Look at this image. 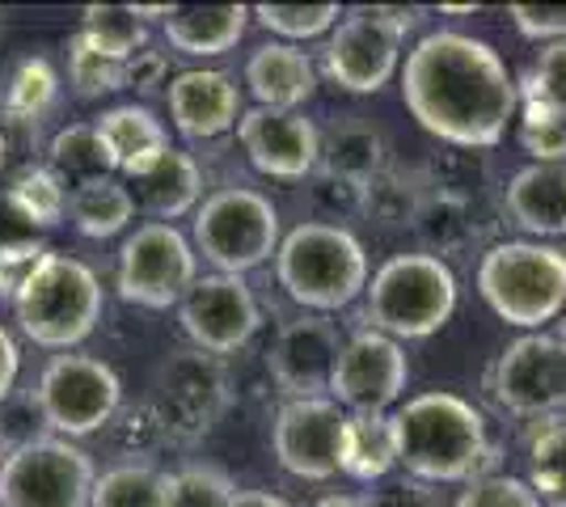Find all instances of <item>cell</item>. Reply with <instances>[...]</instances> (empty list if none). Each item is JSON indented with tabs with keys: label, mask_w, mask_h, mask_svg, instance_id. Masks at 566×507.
<instances>
[{
	"label": "cell",
	"mask_w": 566,
	"mask_h": 507,
	"mask_svg": "<svg viewBox=\"0 0 566 507\" xmlns=\"http://www.w3.org/2000/svg\"><path fill=\"white\" fill-rule=\"evenodd\" d=\"M401 102L444 145L495 148L516 119L520 85L491 43L461 30H431L406 55Z\"/></svg>",
	"instance_id": "cell-1"
},
{
	"label": "cell",
	"mask_w": 566,
	"mask_h": 507,
	"mask_svg": "<svg viewBox=\"0 0 566 507\" xmlns=\"http://www.w3.org/2000/svg\"><path fill=\"white\" fill-rule=\"evenodd\" d=\"M394 435H398V465L419 483H473L491 465L486 419L473 402L444 389L410 398L394 414Z\"/></svg>",
	"instance_id": "cell-2"
},
{
	"label": "cell",
	"mask_w": 566,
	"mask_h": 507,
	"mask_svg": "<svg viewBox=\"0 0 566 507\" xmlns=\"http://www.w3.org/2000/svg\"><path fill=\"white\" fill-rule=\"evenodd\" d=\"M280 288L308 314H338L368 288V254L352 229L305 220L275 250Z\"/></svg>",
	"instance_id": "cell-3"
},
{
	"label": "cell",
	"mask_w": 566,
	"mask_h": 507,
	"mask_svg": "<svg viewBox=\"0 0 566 507\" xmlns=\"http://www.w3.org/2000/svg\"><path fill=\"white\" fill-rule=\"evenodd\" d=\"M478 292L516 330H542L566 309V250L545 242H499L478 263Z\"/></svg>",
	"instance_id": "cell-4"
},
{
	"label": "cell",
	"mask_w": 566,
	"mask_h": 507,
	"mask_svg": "<svg viewBox=\"0 0 566 507\" xmlns=\"http://www.w3.org/2000/svg\"><path fill=\"white\" fill-rule=\"evenodd\" d=\"M368 305L364 321H373V330L389 338H431L452 314H457V275L440 254H394L368 279Z\"/></svg>",
	"instance_id": "cell-5"
},
{
	"label": "cell",
	"mask_w": 566,
	"mask_h": 507,
	"mask_svg": "<svg viewBox=\"0 0 566 507\" xmlns=\"http://www.w3.org/2000/svg\"><path fill=\"white\" fill-rule=\"evenodd\" d=\"M102 284L90 266L69 254H55L39 263L13 300L18 326L30 342L48 351H72L97 330L102 321Z\"/></svg>",
	"instance_id": "cell-6"
},
{
	"label": "cell",
	"mask_w": 566,
	"mask_h": 507,
	"mask_svg": "<svg viewBox=\"0 0 566 507\" xmlns=\"http://www.w3.org/2000/svg\"><path fill=\"white\" fill-rule=\"evenodd\" d=\"M280 212L254 187H224L195 208L190 245L216 275H245L280 250Z\"/></svg>",
	"instance_id": "cell-7"
},
{
	"label": "cell",
	"mask_w": 566,
	"mask_h": 507,
	"mask_svg": "<svg viewBox=\"0 0 566 507\" xmlns=\"http://www.w3.org/2000/svg\"><path fill=\"white\" fill-rule=\"evenodd\" d=\"M419 25V9L355 4L326 39V76L347 94L385 89L401 60V39Z\"/></svg>",
	"instance_id": "cell-8"
},
{
	"label": "cell",
	"mask_w": 566,
	"mask_h": 507,
	"mask_svg": "<svg viewBox=\"0 0 566 507\" xmlns=\"http://www.w3.org/2000/svg\"><path fill=\"white\" fill-rule=\"evenodd\" d=\"M97 465L64 435H34L0 461V507H90Z\"/></svg>",
	"instance_id": "cell-9"
},
{
	"label": "cell",
	"mask_w": 566,
	"mask_h": 507,
	"mask_svg": "<svg viewBox=\"0 0 566 507\" xmlns=\"http://www.w3.org/2000/svg\"><path fill=\"white\" fill-rule=\"evenodd\" d=\"M39 414L51 427V435L81 440L102 432L123 406V381L106 360L85 351H64L48 360L34 385Z\"/></svg>",
	"instance_id": "cell-10"
},
{
	"label": "cell",
	"mask_w": 566,
	"mask_h": 507,
	"mask_svg": "<svg viewBox=\"0 0 566 507\" xmlns=\"http://www.w3.org/2000/svg\"><path fill=\"white\" fill-rule=\"evenodd\" d=\"M195 279H199V254L187 233H178L174 224L148 220L118 250L115 284L127 305H140V309L182 305Z\"/></svg>",
	"instance_id": "cell-11"
},
{
	"label": "cell",
	"mask_w": 566,
	"mask_h": 507,
	"mask_svg": "<svg viewBox=\"0 0 566 507\" xmlns=\"http://www.w3.org/2000/svg\"><path fill=\"white\" fill-rule=\"evenodd\" d=\"M178 321H182V335L190 338L195 351L220 360V356L241 351L259 335L262 309L241 275H203L182 296Z\"/></svg>",
	"instance_id": "cell-12"
},
{
	"label": "cell",
	"mask_w": 566,
	"mask_h": 507,
	"mask_svg": "<svg viewBox=\"0 0 566 507\" xmlns=\"http://www.w3.org/2000/svg\"><path fill=\"white\" fill-rule=\"evenodd\" d=\"M406 381H410V363L401 342L368 326L343 338V351L331 372V398L352 414H385L406 393Z\"/></svg>",
	"instance_id": "cell-13"
},
{
	"label": "cell",
	"mask_w": 566,
	"mask_h": 507,
	"mask_svg": "<svg viewBox=\"0 0 566 507\" xmlns=\"http://www.w3.org/2000/svg\"><path fill=\"white\" fill-rule=\"evenodd\" d=\"M224 402H229V377H224L216 356H203L190 347V351H178L161 363L153 414H157L166 435H174V440L203 435L220 419Z\"/></svg>",
	"instance_id": "cell-14"
},
{
	"label": "cell",
	"mask_w": 566,
	"mask_h": 507,
	"mask_svg": "<svg viewBox=\"0 0 566 507\" xmlns=\"http://www.w3.org/2000/svg\"><path fill=\"white\" fill-rule=\"evenodd\" d=\"M347 411L334 398H292L283 402L271 423L275 461L292 478L326 483L338 474V440H343Z\"/></svg>",
	"instance_id": "cell-15"
},
{
	"label": "cell",
	"mask_w": 566,
	"mask_h": 507,
	"mask_svg": "<svg viewBox=\"0 0 566 507\" xmlns=\"http://www.w3.org/2000/svg\"><path fill=\"white\" fill-rule=\"evenodd\" d=\"M495 398L512 414L566 411V342L558 335L516 338L495 363Z\"/></svg>",
	"instance_id": "cell-16"
},
{
	"label": "cell",
	"mask_w": 566,
	"mask_h": 507,
	"mask_svg": "<svg viewBox=\"0 0 566 507\" xmlns=\"http://www.w3.org/2000/svg\"><path fill=\"white\" fill-rule=\"evenodd\" d=\"M237 140L250 166L280 182H305L322 161V131L301 110H266V106L241 110Z\"/></svg>",
	"instance_id": "cell-17"
},
{
	"label": "cell",
	"mask_w": 566,
	"mask_h": 507,
	"mask_svg": "<svg viewBox=\"0 0 566 507\" xmlns=\"http://www.w3.org/2000/svg\"><path fill=\"white\" fill-rule=\"evenodd\" d=\"M343 351V335L326 314H305L283 321L271 351L266 372L271 381L292 398H331V372Z\"/></svg>",
	"instance_id": "cell-18"
},
{
	"label": "cell",
	"mask_w": 566,
	"mask_h": 507,
	"mask_svg": "<svg viewBox=\"0 0 566 507\" xmlns=\"http://www.w3.org/2000/svg\"><path fill=\"white\" fill-rule=\"evenodd\" d=\"M169 119L187 140H216L241 119V89L229 73L187 68L169 81Z\"/></svg>",
	"instance_id": "cell-19"
},
{
	"label": "cell",
	"mask_w": 566,
	"mask_h": 507,
	"mask_svg": "<svg viewBox=\"0 0 566 507\" xmlns=\"http://www.w3.org/2000/svg\"><path fill=\"white\" fill-rule=\"evenodd\" d=\"M127 191L157 224H174L178 216H187V212L199 208L203 169H199V161L190 152L169 145L166 152L148 157L144 166L127 173Z\"/></svg>",
	"instance_id": "cell-20"
},
{
	"label": "cell",
	"mask_w": 566,
	"mask_h": 507,
	"mask_svg": "<svg viewBox=\"0 0 566 507\" xmlns=\"http://www.w3.org/2000/svg\"><path fill=\"white\" fill-rule=\"evenodd\" d=\"M245 85L266 110H301L317 89V68L292 43H266L245 64Z\"/></svg>",
	"instance_id": "cell-21"
},
{
	"label": "cell",
	"mask_w": 566,
	"mask_h": 507,
	"mask_svg": "<svg viewBox=\"0 0 566 507\" xmlns=\"http://www.w3.org/2000/svg\"><path fill=\"white\" fill-rule=\"evenodd\" d=\"M503 203L524 233L563 237L566 233V161L563 166H524L512 173Z\"/></svg>",
	"instance_id": "cell-22"
},
{
	"label": "cell",
	"mask_w": 566,
	"mask_h": 507,
	"mask_svg": "<svg viewBox=\"0 0 566 507\" xmlns=\"http://www.w3.org/2000/svg\"><path fill=\"white\" fill-rule=\"evenodd\" d=\"M250 25V4H190L166 18V39L178 55L190 60H208V55H224L241 43Z\"/></svg>",
	"instance_id": "cell-23"
},
{
	"label": "cell",
	"mask_w": 566,
	"mask_h": 507,
	"mask_svg": "<svg viewBox=\"0 0 566 507\" xmlns=\"http://www.w3.org/2000/svg\"><path fill=\"white\" fill-rule=\"evenodd\" d=\"M60 102V73L51 68V60L43 55H25L13 60L0 73V127H25L39 131L43 119L55 110Z\"/></svg>",
	"instance_id": "cell-24"
},
{
	"label": "cell",
	"mask_w": 566,
	"mask_h": 507,
	"mask_svg": "<svg viewBox=\"0 0 566 507\" xmlns=\"http://www.w3.org/2000/svg\"><path fill=\"white\" fill-rule=\"evenodd\" d=\"M394 465H398L394 414H347L343 440H338V474H347L355 483H385L394 474Z\"/></svg>",
	"instance_id": "cell-25"
},
{
	"label": "cell",
	"mask_w": 566,
	"mask_h": 507,
	"mask_svg": "<svg viewBox=\"0 0 566 507\" xmlns=\"http://www.w3.org/2000/svg\"><path fill=\"white\" fill-rule=\"evenodd\" d=\"M94 127H97V136L106 140V148H111L115 169L123 173V178H127L136 166H144L148 157H157V152H166L169 148L166 123L157 119L148 106H136V102L102 110V115L94 119Z\"/></svg>",
	"instance_id": "cell-26"
},
{
	"label": "cell",
	"mask_w": 566,
	"mask_h": 507,
	"mask_svg": "<svg viewBox=\"0 0 566 507\" xmlns=\"http://www.w3.org/2000/svg\"><path fill=\"white\" fill-rule=\"evenodd\" d=\"M380 161H385V140H380L377 127L364 119V115H343L326 131L317 166H326V173H334V178H347V182L368 187V182H377Z\"/></svg>",
	"instance_id": "cell-27"
},
{
	"label": "cell",
	"mask_w": 566,
	"mask_h": 507,
	"mask_svg": "<svg viewBox=\"0 0 566 507\" xmlns=\"http://www.w3.org/2000/svg\"><path fill=\"white\" fill-rule=\"evenodd\" d=\"M132 216H136V199L123 178H94V182L69 191V220L90 242H106V237L123 233Z\"/></svg>",
	"instance_id": "cell-28"
},
{
	"label": "cell",
	"mask_w": 566,
	"mask_h": 507,
	"mask_svg": "<svg viewBox=\"0 0 566 507\" xmlns=\"http://www.w3.org/2000/svg\"><path fill=\"white\" fill-rule=\"evenodd\" d=\"M48 169L64 182V187H85L94 178H115V157L106 140L97 136L94 123H72L64 127L48 148Z\"/></svg>",
	"instance_id": "cell-29"
},
{
	"label": "cell",
	"mask_w": 566,
	"mask_h": 507,
	"mask_svg": "<svg viewBox=\"0 0 566 507\" xmlns=\"http://www.w3.org/2000/svg\"><path fill=\"white\" fill-rule=\"evenodd\" d=\"M169 474L153 461H118L97 474L90 507H166Z\"/></svg>",
	"instance_id": "cell-30"
},
{
	"label": "cell",
	"mask_w": 566,
	"mask_h": 507,
	"mask_svg": "<svg viewBox=\"0 0 566 507\" xmlns=\"http://www.w3.org/2000/svg\"><path fill=\"white\" fill-rule=\"evenodd\" d=\"M76 34H85L111 60H132L136 51L148 47V25L136 18L132 4H85Z\"/></svg>",
	"instance_id": "cell-31"
},
{
	"label": "cell",
	"mask_w": 566,
	"mask_h": 507,
	"mask_svg": "<svg viewBox=\"0 0 566 507\" xmlns=\"http://www.w3.org/2000/svg\"><path fill=\"white\" fill-rule=\"evenodd\" d=\"M520 148L533 166H563L566 161V110L542 102L537 94H520Z\"/></svg>",
	"instance_id": "cell-32"
},
{
	"label": "cell",
	"mask_w": 566,
	"mask_h": 507,
	"mask_svg": "<svg viewBox=\"0 0 566 507\" xmlns=\"http://www.w3.org/2000/svg\"><path fill=\"white\" fill-rule=\"evenodd\" d=\"M250 18L280 34V43H305V39H322L331 34L334 25L343 22V9L338 4H254Z\"/></svg>",
	"instance_id": "cell-33"
},
{
	"label": "cell",
	"mask_w": 566,
	"mask_h": 507,
	"mask_svg": "<svg viewBox=\"0 0 566 507\" xmlns=\"http://www.w3.org/2000/svg\"><path fill=\"white\" fill-rule=\"evenodd\" d=\"M528 486L542 507H566V423H554L528 444Z\"/></svg>",
	"instance_id": "cell-34"
},
{
	"label": "cell",
	"mask_w": 566,
	"mask_h": 507,
	"mask_svg": "<svg viewBox=\"0 0 566 507\" xmlns=\"http://www.w3.org/2000/svg\"><path fill=\"white\" fill-rule=\"evenodd\" d=\"M13 199L22 203V212L34 220V229H55L69 216V187L51 173L48 166H25L18 178H13Z\"/></svg>",
	"instance_id": "cell-35"
},
{
	"label": "cell",
	"mask_w": 566,
	"mask_h": 507,
	"mask_svg": "<svg viewBox=\"0 0 566 507\" xmlns=\"http://www.w3.org/2000/svg\"><path fill=\"white\" fill-rule=\"evenodd\" d=\"M237 486L220 465H182L169 474L166 507H233Z\"/></svg>",
	"instance_id": "cell-36"
},
{
	"label": "cell",
	"mask_w": 566,
	"mask_h": 507,
	"mask_svg": "<svg viewBox=\"0 0 566 507\" xmlns=\"http://www.w3.org/2000/svg\"><path fill=\"white\" fill-rule=\"evenodd\" d=\"M69 85L76 97H102L123 89V60H111L85 39L72 34L69 39Z\"/></svg>",
	"instance_id": "cell-37"
},
{
	"label": "cell",
	"mask_w": 566,
	"mask_h": 507,
	"mask_svg": "<svg viewBox=\"0 0 566 507\" xmlns=\"http://www.w3.org/2000/svg\"><path fill=\"white\" fill-rule=\"evenodd\" d=\"M465 203L461 199H431L423 208H415V224H419V233L431 237L436 250H457V245H465L473 237V220H465ZM436 250H427V254H436Z\"/></svg>",
	"instance_id": "cell-38"
},
{
	"label": "cell",
	"mask_w": 566,
	"mask_h": 507,
	"mask_svg": "<svg viewBox=\"0 0 566 507\" xmlns=\"http://www.w3.org/2000/svg\"><path fill=\"white\" fill-rule=\"evenodd\" d=\"M452 507H542V499L533 495V486L512 474H482L465 483V490L457 495Z\"/></svg>",
	"instance_id": "cell-39"
},
{
	"label": "cell",
	"mask_w": 566,
	"mask_h": 507,
	"mask_svg": "<svg viewBox=\"0 0 566 507\" xmlns=\"http://www.w3.org/2000/svg\"><path fill=\"white\" fill-rule=\"evenodd\" d=\"M51 254V245L39 237V242H22L0 250V300H18V292L25 288V279L39 271V263Z\"/></svg>",
	"instance_id": "cell-40"
},
{
	"label": "cell",
	"mask_w": 566,
	"mask_h": 507,
	"mask_svg": "<svg viewBox=\"0 0 566 507\" xmlns=\"http://www.w3.org/2000/svg\"><path fill=\"white\" fill-rule=\"evenodd\" d=\"M524 94H537L542 102L566 110V43H545L537 68L524 81Z\"/></svg>",
	"instance_id": "cell-41"
},
{
	"label": "cell",
	"mask_w": 566,
	"mask_h": 507,
	"mask_svg": "<svg viewBox=\"0 0 566 507\" xmlns=\"http://www.w3.org/2000/svg\"><path fill=\"white\" fill-rule=\"evenodd\" d=\"M507 18L524 39L537 43H566V4H512Z\"/></svg>",
	"instance_id": "cell-42"
},
{
	"label": "cell",
	"mask_w": 566,
	"mask_h": 507,
	"mask_svg": "<svg viewBox=\"0 0 566 507\" xmlns=\"http://www.w3.org/2000/svg\"><path fill=\"white\" fill-rule=\"evenodd\" d=\"M368 507H440V495L431 483H419V478H385L377 490L364 495Z\"/></svg>",
	"instance_id": "cell-43"
},
{
	"label": "cell",
	"mask_w": 566,
	"mask_h": 507,
	"mask_svg": "<svg viewBox=\"0 0 566 507\" xmlns=\"http://www.w3.org/2000/svg\"><path fill=\"white\" fill-rule=\"evenodd\" d=\"M169 81V55L166 51L144 47L132 60H123V89H136V94H157Z\"/></svg>",
	"instance_id": "cell-44"
},
{
	"label": "cell",
	"mask_w": 566,
	"mask_h": 507,
	"mask_svg": "<svg viewBox=\"0 0 566 507\" xmlns=\"http://www.w3.org/2000/svg\"><path fill=\"white\" fill-rule=\"evenodd\" d=\"M22 242H39V229H34V220L22 212V203L13 199V191L4 187V191H0V250L22 245Z\"/></svg>",
	"instance_id": "cell-45"
},
{
	"label": "cell",
	"mask_w": 566,
	"mask_h": 507,
	"mask_svg": "<svg viewBox=\"0 0 566 507\" xmlns=\"http://www.w3.org/2000/svg\"><path fill=\"white\" fill-rule=\"evenodd\" d=\"M18 372H22V351H18L13 335L0 326V406L9 402V393L18 385Z\"/></svg>",
	"instance_id": "cell-46"
},
{
	"label": "cell",
	"mask_w": 566,
	"mask_h": 507,
	"mask_svg": "<svg viewBox=\"0 0 566 507\" xmlns=\"http://www.w3.org/2000/svg\"><path fill=\"white\" fill-rule=\"evenodd\" d=\"M233 507H287V499L271 495V490H237Z\"/></svg>",
	"instance_id": "cell-47"
},
{
	"label": "cell",
	"mask_w": 566,
	"mask_h": 507,
	"mask_svg": "<svg viewBox=\"0 0 566 507\" xmlns=\"http://www.w3.org/2000/svg\"><path fill=\"white\" fill-rule=\"evenodd\" d=\"M313 507H368V504H364V495H326V499H317Z\"/></svg>",
	"instance_id": "cell-48"
},
{
	"label": "cell",
	"mask_w": 566,
	"mask_h": 507,
	"mask_svg": "<svg viewBox=\"0 0 566 507\" xmlns=\"http://www.w3.org/2000/svg\"><path fill=\"white\" fill-rule=\"evenodd\" d=\"M4 161H9V131L0 127V169H4Z\"/></svg>",
	"instance_id": "cell-49"
},
{
	"label": "cell",
	"mask_w": 566,
	"mask_h": 507,
	"mask_svg": "<svg viewBox=\"0 0 566 507\" xmlns=\"http://www.w3.org/2000/svg\"><path fill=\"white\" fill-rule=\"evenodd\" d=\"M558 338H563V342H566V321H563V335H558Z\"/></svg>",
	"instance_id": "cell-50"
},
{
	"label": "cell",
	"mask_w": 566,
	"mask_h": 507,
	"mask_svg": "<svg viewBox=\"0 0 566 507\" xmlns=\"http://www.w3.org/2000/svg\"><path fill=\"white\" fill-rule=\"evenodd\" d=\"M0 461H4V448H0Z\"/></svg>",
	"instance_id": "cell-51"
}]
</instances>
